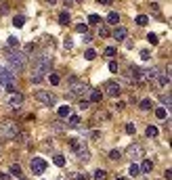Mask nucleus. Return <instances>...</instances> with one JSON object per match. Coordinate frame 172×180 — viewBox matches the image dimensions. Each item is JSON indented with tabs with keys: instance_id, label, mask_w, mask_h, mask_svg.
Segmentation results:
<instances>
[{
	"instance_id": "obj_20",
	"label": "nucleus",
	"mask_w": 172,
	"mask_h": 180,
	"mask_svg": "<svg viewBox=\"0 0 172 180\" xmlns=\"http://www.w3.org/2000/svg\"><path fill=\"white\" fill-rule=\"evenodd\" d=\"M134 23H137V25H147V23H149V17H147V15H138L137 19H134Z\"/></svg>"
},
{
	"instance_id": "obj_7",
	"label": "nucleus",
	"mask_w": 172,
	"mask_h": 180,
	"mask_svg": "<svg viewBox=\"0 0 172 180\" xmlns=\"http://www.w3.org/2000/svg\"><path fill=\"white\" fill-rule=\"evenodd\" d=\"M128 80H130L132 84H137V86H143V84H145L143 71L138 69V67H134V65H130V67H128Z\"/></svg>"
},
{
	"instance_id": "obj_16",
	"label": "nucleus",
	"mask_w": 172,
	"mask_h": 180,
	"mask_svg": "<svg viewBox=\"0 0 172 180\" xmlns=\"http://www.w3.org/2000/svg\"><path fill=\"white\" fill-rule=\"evenodd\" d=\"M158 84L159 86H168L170 84V76L168 73H158Z\"/></svg>"
},
{
	"instance_id": "obj_53",
	"label": "nucleus",
	"mask_w": 172,
	"mask_h": 180,
	"mask_svg": "<svg viewBox=\"0 0 172 180\" xmlns=\"http://www.w3.org/2000/svg\"><path fill=\"white\" fill-rule=\"evenodd\" d=\"M117 180H126V178H117Z\"/></svg>"
},
{
	"instance_id": "obj_1",
	"label": "nucleus",
	"mask_w": 172,
	"mask_h": 180,
	"mask_svg": "<svg viewBox=\"0 0 172 180\" xmlns=\"http://www.w3.org/2000/svg\"><path fill=\"white\" fill-rule=\"evenodd\" d=\"M50 65H53V59L48 55H40V57H34V59H32V71H34V76L42 78L44 73H48Z\"/></svg>"
},
{
	"instance_id": "obj_15",
	"label": "nucleus",
	"mask_w": 172,
	"mask_h": 180,
	"mask_svg": "<svg viewBox=\"0 0 172 180\" xmlns=\"http://www.w3.org/2000/svg\"><path fill=\"white\" fill-rule=\"evenodd\" d=\"M126 36H128L126 28H116V32H113V38H116V40H126Z\"/></svg>"
},
{
	"instance_id": "obj_10",
	"label": "nucleus",
	"mask_w": 172,
	"mask_h": 180,
	"mask_svg": "<svg viewBox=\"0 0 172 180\" xmlns=\"http://www.w3.org/2000/svg\"><path fill=\"white\" fill-rule=\"evenodd\" d=\"M29 166H32V174L38 176V174H44V170H46V161L42 159V157H34Z\"/></svg>"
},
{
	"instance_id": "obj_17",
	"label": "nucleus",
	"mask_w": 172,
	"mask_h": 180,
	"mask_svg": "<svg viewBox=\"0 0 172 180\" xmlns=\"http://www.w3.org/2000/svg\"><path fill=\"white\" fill-rule=\"evenodd\" d=\"M138 170H141V172H143V174H149V172H151V170H153V163H151V161H149V159H145V161H143V166L138 168Z\"/></svg>"
},
{
	"instance_id": "obj_51",
	"label": "nucleus",
	"mask_w": 172,
	"mask_h": 180,
	"mask_svg": "<svg viewBox=\"0 0 172 180\" xmlns=\"http://www.w3.org/2000/svg\"><path fill=\"white\" fill-rule=\"evenodd\" d=\"M99 4H111V0H99Z\"/></svg>"
},
{
	"instance_id": "obj_33",
	"label": "nucleus",
	"mask_w": 172,
	"mask_h": 180,
	"mask_svg": "<svg viewBox=\"0 0 172 180\" xmlns=\"http://www.w3.org/2000/svg\"><path fill=\"white\" fill-rule=\"evenodd\" d=\"M69 111L71 109H69L67 105H65V107H59V118H69Z\"/></svg>"
},
{
	"instance_id": "obj_29",
	"label": "nucleus",
	"mask_w": 172,
	"mask_h": 180,
	"mask_svg": "<svg viewBox=\"0 0 172 180\" xmlns=\"http://www.w3.org/2000/svg\"><path fill=\"white\" fill-rule=\"evenodd\" d=\"M128 174H130V176H138V174H141V170H138L137 163H130V168H128Z\"/></svg>"
},
{
	"instance_id": "obj_11",
	"label": "nucleus",
	"mask_w": 172,
	"mask_h": 180,
	"mask_svg": "<svg viewBox=\"0 0 172 180\" xmlns=\"http://www.w3.org/2000/svg\"><path fill=\"white\" fill-rule=\"evenodd\" d=\"M128 155H130L132 159H138V157H143V155H145L143 145H137V142H134V145H130V147H128Z\"/></svg>"
},
{
	"instance_id": "obj_9",
	"label": "nucleus",
	"mask_w": 172,
	"mask_h": 180,
	"mask_svg": "<svg viewBox=\"0 0 172 180\" xmlns=\"http://www.w3.org/2000/svg\"><path fill=\"white\" fill-rule=\"evenodd\" d=\"M103 88H105V94L111 97V98H117V97H120V92H122V88H120V84H117V82H107Z\"/></svg>"
},
{
	"instance_id": "obj_35",
	"label": "nucleus",
	"mask_w": 172,
	"mask_h": 180,
	"mask_svg": "<svg viewBox=\"0 0 172 180\" xmlns=\"http://www.w3.org/2000/svg\"><path fill=\"white\" fill-rule=\"evenodd\" d=\"M53 161H55V166H59V168L65 166V157H63V155H55V159H53Z\"/></svg>"
},
{
	"instance_id": "obj_32",
	"label": "nucleus",
	"mask_w": 172,
	"mask_h": 180,
	"mask_svg": "<svg viewBox=\"0 0 172 180\" xmlns=\"http://www.w3.org/2000/svg\"><path fill=\"white\" fill-rule=\"evenodd\" d=\"M151 107H153V103L149 101V98H145V101H141V109H143V111H149Z\"/></svg>"
},
{
	"instance_id": "obj_12",
	"label": "nucleus",
	"mask_w": 172,
	"mask_h": 180,
	"mask_svg": "<svg viewBox=\"0 0 172 180\" xmlns=\"http://www.w3.org/2000/svg\"><path fill=\"white\" fill-rule=\"evenodd\" d=\"M23 103V97H21L19 92H11V97H8V107L13 109V107H21Z\"/></svg>"
},
{
	"instance_id": "obj_25",
	"label": "nucleus",
	"mask_w": 172,
	"mask_h": 180,
	"mask_svg": "<svg viewBox=\"0 0 172 180\" xmlns=\"http://www.w3.org/2000/svg\"><path fill=\"white\" fill-rule=\"evenodd\" d=\"M7 44H8V48H17L19 46V38H15V36H11L7 40Z\"/></svg>"
},
{
	"instance_id": "obj_27",
	"label": "nucleus",
	"mask_w": 172,
	"mask_h": 180,
	"mask_svg": "<svg viewBox=\"0 0 172 180\" xmlns=\"http://www.w3.org/2000/svg\"><path fill=\"white\" fill-rule=\"evenodd\" d=\"M166 115H168V113H166L164 107H158V109H155V118L158 119H166Z\"/></svg>"
},
{
	"instance_id": "obj_50",
	"label": "nucleus",
	"mask_w": 172,
	"mask_h": 180,
	"mask_svg": "<svg viewBox=\"0 0 172 180\" xmlns=\"http://www.w3.org/2000/svg\"><path fill=\"white\" fill-rule=\"evenodd\" d=\"M0 180H11V178H8V174H0Z\"/></svg>"
},
{
	"instance_id": "obj_4",
	"label": "nucleus",
	"mask_w": 172,
	"mask_h": 180,
	"mask_svg": "<svg viewBox=\"0 0 172 180\" xmlns=\"http://www.w3.org/2000/svg\"><path fill=\"white\" fill-rule=\"evenodd\" d=\"M67 90H69V97H80L82 98L84 94H88V86L82 82V80H78L76 76H71L67 80Z\"/></svg>"
},
{
	"instance_id": "obj_5",
	"label": "nucleus",
	"mask_w": 172,
	"mask_h": 180,
	"mask_svg": "<svg viewBox=\"0 0 172 180\" xmlns=\"http://www.w3.org/2000/svg\"><path fill=\"white\" fill-rule=\"evenodd\" d=\"M67 142H69V147L74 149V153H76V157H78L80 161H88V159H90L88 147L84 145V140H78V138H69Z\"/></svg>"
},
{
	"instance_id": "obj_28",
	"label": "nucleus",
	"mask_w": 172,
	"mask_h": 180,
	"mask_svg": "<svg viewBox=\"0 0 172 180\" xmlns=\"http://www.w3.org/2000/svg\"><path fill=\"white\" fill-rule=\"evenodd\" d=\"M11 174H15L17 178H21V166L19 163H13V166H11Z\"/></svg>"
},
{
	"instance_id": "obj_23",
	"label": "nucleus",
	"mask_w": 172,
	"mask_h": 180,
	"mask_svg": "<svg viewBox=\"0 0 172 180\" xmlns=\"http://www.w3.org/2000/svg\"><path fill=\"white\" fill-rule=\"evenodd\" d=\"M117 21H120V15H117V13H109V15H107V23H111V25H116Z\"/></svg>"
},
{
	"instance_id": "obj_24",
	"label": "nucleus",
	"mask_w": 172,
	"mask_h": 180,
	"mask_svg": "<svg viewBox=\"0 0 172 180\" xmlns=\"http://www.w3.org/2000/svg\"><path fill=\"white\" fill-rule=\"evenodd\" d=\"M69 21H71L69 13H61V15H59V23H61V25H67Z\"/></svg>"
},
{
	"instance_id": "obj_52",
	"label": "nucleus",
	"mask_w": 172,
	"mask_h": 180,
	"mask_svg": "<svg viewBox=\"0 0 172 180\" xmlns=\"http://www.w3.org/2000/svg\"><path fill=\"white\" fill-rule=\"evenodd\" d=\"M46 2H48V4H55V2H57V0H46Z\"/></svg>"
},
{
	"instance_id": "obj_42",
	"label": "nucleus",
	"mask_w": 172,
	"mask_h": 180,
	"mask_svg": "<svg viewBox=\"0 0 172 180\" xmlns=\"http://www.w3.org/2000/svg\"><path fill=\"white\" fill-rule=\"evenodd\" d=\"M109 71L117 73V63H116V61H111V63H109Z\"/></svg>"
},
{
	"instance_id": "obj_8",
	"label": "nucleus",
	"mask_w": 172,
	"mask_h": 180,
	"mask_svg": "<svg viewBox=\"0 0 172 180\" xmlns=\"http://www.w3.org/2000/svg\"><path fill=\"white\" fill-rule=\"evenodd\" d=\"M13 80H15V73L11 69H4V67H0V84L7 88V86H13Z\"/></svg>"
},
{
	"instance_id": "obj_47",
	"label": "nucleus",
	"mask_w": 172,
	"mask_h": 180,
	"mask_svg": "<svg viewBox=\"0 0 172 180\" xmlns=\"http://www.w3.org/2000/svg\"><path fill=\"white\" fill-rule=\"evenodd\" d=\"M80 109H88V101H80Z\"/></svg>"
},
{
	"instance_id": "obj_31",
	"label": "nucleus",
	"mask_w": 172,
	"mask_h": 180,
	"mask_svg": "<svg viewBox=\"0 0 172 180\" xmlns=\"http://www.w3.org/2000/svg\"><path fill=\"white\" fill-rule=\"evenodd\" d=\"M76 32H78V34H86V32H88V23H78Z\"/></svg>"
},
{
	"instance_id": "obj_37",
	"label": "nucleus",
	"mask_w": 172,
	"mask_h": 180,
	"mask_svg": "<svg viewBox=\"0 0 172 180\" xmlns=\"http://www.w3.org/2000/svg\"><path fill=\"white\" fill-rule=\"evenodd\" d=\"M147 40H149V44H153V46H155V44H158V36H155V34H149V36H147Z\"/></svg>"
},
{
	"instance_id": "obj_30",
	"label": "nucleus",
	"mask_w": 172,
	"mask_h": 180,
	"mask_svg": "<svg viewBox=\"0 0 172 180\" xmlns=\"http://www.w3.org/2000/svg\"><path fill=\"white\" fill-rule=\"evenodd\" d=\"M95 180H107V172H105V170H96L95 172Z\"/></svg>"
},
{
	"instance_id": "obj_2",
	"label": "nucleus",
	"mask_w": 172,
	"mask_h": 180,
	"mask_svg": "<svg viewBox=\"0 0 172 180\" xmlns=\"http://www.w3.org/2000/svg\"><path fill=\"white\" fill-rule=\"evenodd\" d=\"M7 61H8V65H11V71H23L25 67H28V55L25 52H17V50H11L8 52V57H7Z\"/></svg>"
},
{
	"instance_id": "obj_46",
	"label": "nucleus",
	"mask_w": 172,
	"mask_h": 180,
	"mask_svg": "<svg viewBox=\"0 0 172 180\" xmlns=\"http://www.w3.org/2000/svg\"><path fill=\"white\" fill-rule=\"evenodd\" d=\"M164 178H166V180L172 178V170H166V172H164Z\"/></svg>"
},
{
	"instance_id": "obj_26",
	"label": "nucleus",
	"mask_w": 172,
	"mask_h": 180,
	"mask_svg": "<svg viewBox=\"0 0 172 180\" xmlns=\"http://www.w3.org/2000/svg\"><path fill=\"white\" fill-rule=\"evenodd\" d=\"M48 82L53 84V86H57V84H61V78L57 76V73H48Z\"/></svg>"
},
{
	"instance_id": "obj_21",
	"label": "nucleus",
	"mask_w": 172,
	"mask_h": 180,
	"mask_svg": "<svg viewBox=\"0 0 172 180\" xmlns=\"http://www.w3.org/2000/svg\"><path fill=\"white\" fill-rule=\"evenodd\" d=\"M88 21H90V23H92V25H99V23H103V19H101V17H99V15H96V13L88 15Z\"/></svg>"
},
{
	"instance_id": "obj_41",
	"label": "nucleus",
	"mask_w": 172,
	"mask_h": 180,
	"mask_svg": "<svg viewBox=\"0 0 172 180\" xmlns=\"http://www.w3.org/2000/svg\"><path fill=\"white\" fill-rule=\"evenodd\" d=\"M141 59H143V61H149V59H151L149 50H143V52H141Z\"/></svg>"
},
{
	"instance_id": "obj_19",
	"label": "nucleus",
	"mask_w": 172,
	"mask_h": 180,
	"mask_svg": "<svg viewBox=\"0 0 172 180\" xmlns=\"http://www.w3.org/2000/svg\"><path fill=\"white\" fill-rule=\"evenodd\" d=\"M13 25H15V28H23V25H25V17L17 15V17L13 19Z\"/></svg>"
},
{
	"instance_id": "obj_22",
	"label": "nucleus",
	"mask_w": 172,
	"mask_h": 180,
	"mask_svg": "<svg viewBox=\"0 0 172 180\" xmlns=\"http://www.w3.org/2000/svg\"><path fill=\"white\" fill-rule=\"evenodd\" d=\"M145 134H147V136H151V138H155V136H158V128H155V126H147Z\"/></svg>"
},
{
	"instance_id": "obj_18",
	"label": "nucleus",
	"mask_w": 172,
	"mask_h": 180,
	"mask_svg": "<svg viewBox=\"0 0 172 180\" xmlns=\"http://www.w3.org/2000/svg\"><path fill=\"white\" fill-rule=\"evenodd\" d=\"M67 126H69V128H78V126H80V118H78V115H69Z\"/></svg>"
},
{
	"instance_id": "obj_39",
	"label": "nucleus",
	"mask_w": 172,
	"mask_h": 180,
	"mask_svg": "<svg viewBox=\"0 0 172 180\" xmlns=\"http://www.w3.org/2000/svg\"><path fill=\"white\" fill-rule=\"evenodd\" d=\"M126 132H128V134H134V132H137V126L134 124H126Z\"/></svg>"
},
{
	"instance_id": "obj_40",
	"label": "nucleus",
	"mask_w": 172,
	"mask_h": 180,
	"mask_svg": "<svg viewBox=\"0 0 172 180\" xmlns=\"http://www.w3.org/2000/svg\"><path fill=\"white\" fill-rule=\"evenodd\" d=\"M162 103H164L166 107H170V94H162Z\"/></svg>"
},
{
	"instance_id": "obj_49",
	"label": "nucleus",
	"mask_w": 172,
	"mask_h": 180,
	"mask_svg": "<svg viewBox=\"0 0 172 180\" xmlns=\"http://www.w3.org/2000/svg\"><path fill=\"white\" fill-rule=\"evenodd\" d=\"M116 107H117V109H124V107H126V103H124V101H117V105H116Z\"/></svg>"
},
{
	"instance_id": "obj_14",
	"label": "nucleus",
	"mask_w": 172,
	"mask_h": 180,
	"mask_svg": "<svg viewBox=\"0 0 172 180\" xmlns=\"http://www.w3.org/2000/svg\"><path fill=\"white\" fill-rule=\"evenodd\" d=\"M88 97L92 103H101V98H103V92L101 90H88Z\"/></svg>"
},
{
	"instance_id": "obj_45",
	"label": "nucleus",
	"mask_w": 172,
	"mask_h": 180,
	"mask_svg": "<svg viewBox=\"0 0 172 180\" xmlns=\"http://www.w3.org/2000/svg\"><path fill=\"white\" fill-rule=\"evenodd\" d=\"M74 180H86V174H76V176H74Z\"/></svg>"
},
{
	"instance_id": "obj_3",
	"label": "nucleus",
	"mask_w": 172,
	"mask_h": 180,
	"mask_svg": "<svg viewBox=\"0 0 172 180\" xmlns=\"http://www.w3.org/2000/svg\"><path fill=\"white\" fill-rule=\"evenodd\" d=\"M19 136V126L13 119H4L0 122V138H7V140H15Z\"/></svg>"
},
{
	"instance_id": "obj_13",
	"label": "nucleus",
	"mask_w": 172,
	"mask_h": 180,
	"mask_svg": "<svg viewBox=\"0 0 172 180\" xmlns=\"http://www.w3.org/2000/svg\"><path fill=\"white\" fill-rule=\"evenodd\" d=\"M158 73H159V69H158V67H151V69L143 71V78H145V82H147V80H155V78H158Z\"/></svg>"
},
{
	"instance_id": "obj_48",
	"label": "nucleus",
	"mask_w": 172,
	"mask_h": 180,
	"mask_svg": "<svg viewBox=\"0 0 172 180\" xmlns=\"http://www.w3.org/2000/svg\"><path fill=\"white\" fill-rule=\"evenodd\" d=\"M151 13H155V15L159 13V7H158V4H151Z\"/></svg>"
},
{
	"instance_id": "obj_36",
	"label": "nucleus",
	"mask_w": 172,
	"mask_h": 180,
	"mask_svg": "<svg viewBox=\"0 0 172 180\" xmlns=\"http://www.w3.org/2000/svg\"><path fill=\"white\" fill-rule=\"evenodd\" d=\"M120 157H122V155H120V151H116V149H113V151L109 153V159H111V161H117Z\"/></svg>"
},
{
	"instance_id": "obj_6",
	"label": "nucleus",
	"mask_w": 172,
	"mask_h": 180,
	"mask_svg": "<svg viewBox=\"0 0 172 180\" xmlns=\"http://www.w3.org/2000/svg\"><path fill=\"white\" fill-rule=\"evenodd\" d=\"M36 98H38L44 107H53V105L57 103V97L53 92H48V90H38V92H36Z\"/></svg>"
},
{
	"instance_id": "obj_43",
	"label": "nucleus",
	"mask_w": 172,
	"mask_h": 180,
	"mask_svg": "<svg viewBox=\"0 0 172 180\" xmlns=\"http://www.w3.org/2000/svg\"><path fill=\"white\" fill-rule=\"evenodd\" d=\"M34 48H36V44H32V42L25 44V52H34Z\"/></svg>"
},
{
	"instance_id": "obj_44",
	"label": "nucleus",
	"mask_w": 172,
	"mask_h": 180,
	"mask_svg": "<svg viewBox=\"0 0 172 180\" xmlns=\"http://www.w3.org/2000/svg\"><path fill=\"white\" fill-rule=\"evenodd\" d=\"M99 34L103 36V38H107V36H109V29H107V28H101V29H99Z\"/></svg>"
},
{
	"instance_id": "obj_34",
	"label": "nucleus",
	"mask_w": 172,
	"mask_h": 180,
	"mask_svg": "<svg viewBox=\"0 0 172 180\" xmlns=\"http://www.w3.org/2000/svg\"><path fill=\"white\" fill-rule=\"evenodd\" d=\"M84 57H86V61H92V59L96 57V50L95 48H88L86 52H84Z\"/></svg>"
},
{
	"instance_id": "obj_38",
	"label": "nucleus",
	"mask_w": 172,
	"mask_h": 180,
	"mask_svg": "<svg viewBox=\"0 0 172 180\" xmlns=\"http://www.w3.org/2000/svg\"><path fill=\"white\" fill-rule=\"evenodd\" d=\"M105 57H116V48H113V46H107V48H105Z\"/></svg>"
}]
</instances>
